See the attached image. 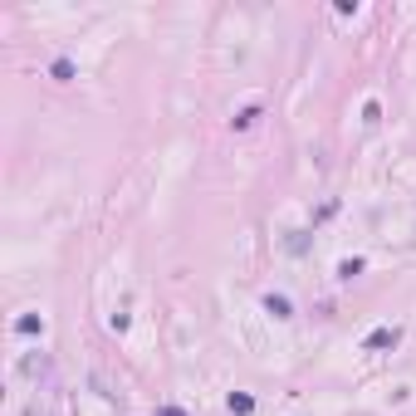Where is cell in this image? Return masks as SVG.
<instances>
[{
	"label": "cell",
	"instance_id": "cell-1",
	"mask_svg": "<svg viewBox=\"0 0 416 416\" xmlns=\"http://www.w3.org/2000/svg\"><path fill=\"white\" fill-rule=\"evenodd\" d=\"M20 373H25V377H44V373H49V357H44V353H30V357L20 362Z\"/></svg>",
	"mask_w": 416,
	"mask_h": 416
},
{
	"label": "cell",
	"instance_id": "cell-2",
	"mask_svg": "<svg viewBox=\"0 0 416 416\" xmlns=\"http://www.w3.org/2000/svg\"><path fill=\"white\" fill-rule=\"evenodd\" d=\"M265 308H270L275 319H289V299H284V294H270V299H265Z\"/></svg>",
	"mask_w": 416,
	"mask_h": 416
},
{
	"label": "cell",
	"instance_id": "cell-3",
	"mask_svg": "<svg viewBox=\"0 0 416 416\" xmlns=\"http://www.w3.org/2000/svg\"><path fill=\"white\" fill-rule=\"evenodd\" d=\"M397 343V328H377L373 338H368V348H392Z\"/></svg>",
	"mask_w": 416,
	"mask_h": 416
},
{
	"label": "cell",
	"instance_id": "cell-4",
	"mask_svg": "<svg viewBox=\"0 0 416 416\" xmlns=\"http://www.w3.org/2000/svg\"><path fill=\"white\" fill-rule=\"evenodd\" d=\"M230 411H240V416H250V411H255V402H250V397H230Z\"/></svg>",
	"mask_w": 416,
	"mask_h": 416
},
{
	"label": "cell",
	"instance_id": "cell-5",
	"mask_svg": "<svg viewBox=\"0 0 416 416\" xmlns=\"http://www.w3.org/2000/svg\"><path fill=\"white\" fill-rule=\"evenodd\" d=\"M15 328H20V333H39V319H34V314H25V319H20Z\"/></svg>",
	"mask_w": 416,
	"mask_h": 416
},
{
	"label": "cell",
	"instance_id": "cell-6",
	"mask_svg": "<svg viewBox=\"0 0 416 416\" xmlns=\"http://www.w3.org/2000/svg\"><path fill=\"white\" fill-rule=\"evenodd\" d=\"M25 416H49V411H44L39 402H30V411H25Z\"/></svg>",
	"mask_w": 416,
	"mask_h": 416
},
{
	"label": "cell",
	"instance_id": "cell-7",
	"mask_svg": "<svg viewBox=\"0 0 416 416\" xmlns=\"http://www.w3.org/2000/svg\"><path fill=\"white\" fill-rule=\"evenodd\" d=\"M157 416H186V411H177V406H162V411H157Z\"/></svg>",
	"mask_w": 416,
	"mask_h": 416
}]
</instances>
